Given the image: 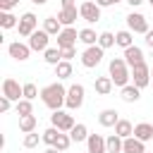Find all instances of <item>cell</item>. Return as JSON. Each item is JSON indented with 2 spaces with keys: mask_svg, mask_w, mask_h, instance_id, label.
<instances>
[{
  "mask_svg": "<svg viewBox=\"0 0 153 153\" xmlns=\"http://www.w3.org/2000/svg\"><path fill=\"white\" fill-rule=\"evenodd\" d=\"M41 100L45 103V108H50V110H60V108L65 105V100H67V88H65L60 81L48 84V86L41 88Z\"/></svg>",
  "mask_w": 153,
  "mask_h": 153,
  "instance_id": "cell-1",
  "label": "cell"
},
{
  "mask_svg": "<svg viewBox=\"0 0 153 153\" xmlns=\"http://www.w3.org/2000/svg\"><path fill=\"white\" fill-rule=\"evenodd\" d=\"M108 69H110V79H112L115 86L122 88V86L129 84V79H131V67L127 65L124 57H112L110 65H108Z\"/></svg>",
  "mask_w": 153,
  "mask_h": 153,
  "instance_id": "cell-2",
  "label": "cell"
},
{
  "mask_svg": "<svg viewBox=\"0 0 153 153\" xmlns=\"http://www.w3.org/2000/svg\"><path fill=\"white\" fill-rule=\"evenodd\" d=\"M103 48L96 43V45H86V50L81 53V65L86 67V69H93V67H98L100 65V60H103Z\"/></svg>",
  "mask_w": 153,
  "mask_h": 153,
  "instance_id": "cell-3",
  "label": "cell"
},
{
  "mask_svg": "<svg viewBox=\"0 0 153 153\" xmlns=\"http://www.w3.org/2000/svg\"><path fill=\"white\" fill-rule=\"evenodd\" d=\"M131 81H134V86L146 88V86H148V81H151V67H148L146 62L134 65V67H131Z\"/></svg>",
  "mask_w": 153,
  "mask_h": 153,
  "instance_id": "cell-4",
  "label": "cell"
},
{
  "mask_svg": "<svg viewBox=\"0 0 153 153\" xmlns=\"http://www.w3.org/2000/svg\"><path fill=\"white\" fill-rule=\"evenodd\" d=\"M84 86L81 84H72L69 88H67V100H65V105L69 108V110H79L81 105H84Z\"/></svg>",
  "mask_w": 153,
  "mask_h": 153,
  "instance_id": "cell-5",
  "label": "cell"
},
{
  "mask_svg": "<svg viewBox=\"0 0 153 153\" xmlns=\"http://www.w3.org/2000/svg\"><path fill=\"white\" fill-rule=\"evenodd\" d=\"M48 41H50V33L45 31V29H36L31 36H29V48L31 50H41V53H45L48 50Z\"/></svg>",
  "mask_w": 153,
  "mask_h": 153,
  "instance_id": "cell-6",
  "label": "cell"
},
{
  "mask_svg": "<svg viewBox=\"0 0 153 153\" xmlns=\"http://www.w3.org/2000/svg\"><path fill=\"white\" fill-rule=\"evenodd\" d=\"M50 122H53V127H57L60 131H72V127L76 124V122H74V117H72L69 112H62V110H53Z\"/></svg>",
  "mask_w": 153,
  "mask_h": 153,
  "instance_id": "cell-7",
  "label": "cell"
},
{
  "mask_svg": "<svg viewBox=\"0 0 153 153\" xmlns=\"http://www.w3.org/2000/svg\"><path fill=\"white\" fill-rule=\"evenodd\" d=\"M79 14H81V19H84V22L93 24V22H98V19H100V5H98V2L86 0V2H81V5H79Z\"/></svg>",
  "mask_w": 153,
  "mask_h": 153,
  "instance_id": "cell-8",
  "label": "cell"
},
{
  "mask_svg": "<svg viewBox=\"0 0 153 153\" xmlns=\"http://www.w3.org/2000/svg\"><path fill=\"white\" fill-rule=\"evenodd\" d=\"M36 24H38V19H36V14L33 12H24L22 17H19V24H17V31H19V36H31L33 31H36Z\"/></svg>",
  "mask_w": 153,
  "mask_h": 153,
  "instance_id": "cell-9",
  "label": "cell"
},
{
  "mask_svg": "<svg viewBox=\"0 0 153 153\" xmlns=\"http://www.w3.org/2000/svg\"><path fill=\"white\" fill-rule=\"evenodd\" d=\"M2 96H7L10 100H22L24 98V86H19V81H14L12 76H7L5 81H2Z\"/></svg>",
  "mask_w": 153,
  "mask_h": 153,
  "instance_id": "cell-10",
  "label": "cell"
},
{
  "mask_svg": "<svg viewBox=\"0 0 153 153\" xmlns=\"http://www.w3.org/2000/svg\"><path fill=\"white\" fill-rule=\"evenodd\" d=\"M127 26L134 33H146L148 31V19L141 12H131V14H127Z\"/></svg>",
  "mask_w": 153,
  "mask_h": 153,
  "instance_id": "cell-11",
  "label": "cell"
},
{
  "mask_svg": "<svg viewBox=\"0 0 153 153\" xmlns=\"http://www.w3.org/2000/svg\"><path fill=\"white\" fill-rule=\"evenodd\" d=\"M76 41H79V31L74 26H65L57 33V48H72V45H76Z\"/></svg>",
  "mask_w": 153,
  "mask_h": 153,
  "instance_id": "cell-12",
  "label": "cell"
},
{
  "mask_svg": "<svg viewBox=\"0 0 153 153\" xmlns=\"http://www.w3.org/2000/svg\"><path fill=\"white\" fill-rule=\"evenodd\" d=\"M7 53H10V57H14L17 62H24V60H29L31 48H29V43H19V41H14V43L7 45Z\"/></svg>",
  "mask_w": 153,
  "mask_h": 153,
  "instance_id": "cell-13",
  "label": "cell"
},
{
  "mask_svg": "<svg viewBox=\"0 0 153 153\" xmlns=\"http://www.w3.org/2000/svg\"><path fill=\"white\" fill-rule=\"evenodd\" d=\"M86 146H88V153H108V143L100 134H88Z\"/></svg>",
  "mask_w": 153,
  "mask_h": 153,
  "instance_id": "cell-14",
  "label": "cell"
},
{
  "mask_svg": "<svg viewBox=\"0 0 153 153\" xmlns=\"http://www.w3.org/2000/svg\"><path fill=\"white\" fill-rule=\"evenodd\" d=\"M76 17H81L76 7H60V12H57V19L62 26H72L76 22Z\"/></svg>",
  "mask_w": 153,
  "mask_h": 153,
  "instance_id": "cell-15",
  "label": "cell"
},
{
  "mask_svg": "<svg viewBox=\"0 0 153 153\" xmlns=\"http://www.w3.org/2000/svg\"><path fill=\"white\" fill-rule=\"evenodd\" d=\"M122 57L127 60L129 67H134V65L143 62V50H141L139 45H129V48H124V55H122Z\"/></svg>",
  "mask_w": 153,
  "mask_h": 153,
  "instance_id": "cell-16",
  "label": "cell"
},
{
  "mask_svg": "<svg viewBox=\"0 0 153 153\" xmlns=\"http://www.w3.org/2000/svg\"><path fill=\"white\" fill-rule=\"evenodd\" d=\"M112 79H110V74L108 76H96V81H93V88H96V93L98 96H110L112 93Z\"/></svg>",
  "mask_w": 153,
  "mask_h": 153,
  "instance_id": "cell-17",
  "label": "cell"
},
{
  "mask_svg": "<svg viewBox=\"0 0 153 153\" xmlns=\"http://www.w3.org/2000/svg\"><path fill=\"white\" fill-rule=\"evenodd\" d=\"M117 122H120V112L112 110V108H108V110H103V112L98 115V124H100V127H115Z\"/></svg>",
  "mask_w": 153,
  "mask_h": 153,
  "instance_id": "cell-18",
  "label": "cell"
},
{
  "mask_svg": "<svg viewBox=\"0 0 153 153\" xmlns=\"http://www.w3.org/2000/svg\"><path fill=\"white\" fill-rule=\"evenodd\" d=\"M122 153H146V146H143L141 139L127 136V139H124V146H122Z\"/></svg>",
  "mask_w": 153,
  "mask_h": 153,
  "instance_id": "cell-19",
  "label": "cell"
},
{
  "mask_svg": "<svg viewBox=\"0 0 153 153\" xmlns=\"http://www.w3.org/2000/svg\"><path fill=\"white\" fill-rule=\"evenodd\" d=\"M120 96H122V100H124V103H136V100L141 98V88H139V86H134V84H127V86H122Z\"/></svg>",
  "mask_w": 153,
  "mask_h": 153,
  "instance_id": "cell-20",
  "label": "cell"
},
{
  "mask_svg": "<svg viewBox=\"0 0 153 153\" xmlns=\"http://www.w3.org/2000/svg\"><path fill=\"white\" fill-rule=\"evenodd\" d=\"M134 136L141 139L143 143L151 141V139H153V124H148V122H139V124L134 127Z\"/></svg>",
  "mask_w": 153,
  "mask_h": 153,
  "instance_id": "cell-21",
  "label": "cell"
},
{
  "mask_svg": "<svg viewBox=\"0 0 153 153\" xmlns=\"http://www.w3.org/2000/svg\"><path fill=\"white\" fill-rule=\"evenodd\" d=\"M43 29H45L50 36H57L65 26L60 24V19H57V17H45V19H43Z\"/></svg>",
  "mask_w": 153,
  "mask_h": 153,
  "instance_id": "cell-22",
  "label": "cell"
},
{
  "mask_svg": "<svg viewBox=\"0 0 153 153\" xmlns=\"http://www.w3.org/2000/svg\"><path fill=\"white\" fill-rule=\"evenodd\" d=\"M115 41H117L120 48H129V45H134V31H129V29L117 31V33H115Z\"/></svg>",
  "mask_w": 153,
  "mask_h": 153,
  "instance_id": "cell-23",
  "label": "cell"
},
{
  "mask_svg": "<svg viewBox=\"0 0 153 153\" xmlns=\"http://www.w3.org/2000/svg\"><path fill=\"white\" fill-rule=\"evenodd\" d=\"M36 124H38L36 115H22V117H19V129H22L24 134H29V131H36Z\"/></svg>",
  "mask_w": 153,
  "mask_h": 153,
  "instance_id": "cell-24",
  "label": "cell"
},
{
  "mask_svg": "<svg viewBox=\"0 0 153 153\" xmlns=\"http://www.w3.org/2000/svg\"><path fill=\"white\" fill-rule=\"evenodd\" d=\"M115 134H117V136H122V139L134 136V124H131L129 120H120V122L115 124Z\"/></svg>",
  "mask_w": 153,
  "mask_h": 153,
  "instance_id": "cell-25",
  "label": "cell"
},
{
  "mask_svg": "<svg viewBox=\"0 0 153 153\" xmlns=\"http://www.w3.org/2000/svg\"><path fill=\"white\" fill-rule=\"evenodd\" d=\"M55 76L57 79H69L72 76V62L69 60H60L55 65Z\"/></svg>",
  "mask_w": 153,
  "mask_h": 153,
  "instance_id": "cell-26",
  "label": "cell"
},
{
  "mask_svg": "<svg viewBox=\"0 0 153 153\" xmlns=\"http://www.w3.org/2000/svg\"><path fill=\"white\" fill-rule=\"evenodd\" d=\"M105 143H108V153H122L124 139H122V136H117V134H110V136L105 139Z\"/></svg>",
  "mask_w": 153,
  "mask_h": 153,
  "instance_id": "cell-27",
  "label": "cell"
},
{
  "mask_svg": "<svg viewBox=\"0 0 153 153\" xmlns=\"http://www.w3.org/2000/svg\"><path fill=\"white\" fill-rule=\"evenodd\" d=\"M98 36H100V33H96L93 29H81V31H79V41H81L84 45H96V43H98Z\"/></svg>",
  "mask_w": 153,
  "mask_h": 153,
  "instance_id": "cell-28",
  "label": "cell"
},
{
  "mask_svg": "<svg viewBox=\"0 0 153 153\" xmlns=\"http://www.w3.org/2000/svg\"><path fill=\"white\" fill-rule=\"evenodd\" d=\"M69 136H72V141H76V143H79V141H86V139H88V129H86V124H81V122L74 124L72 131H69Z\"/></svg>",
  "mask_w": 153,
  "mask_h": 153,
  "instance_id": "cell-29",
  "label": "cell"
},
{
  "mask_svg": "<svg viewBox=\"0 0 153 153\" xmlns=\"http://www.w3.org/2000/svg\"><path fill=\"white\" fill-rule=\"evenodd\" d=\"M98 45H100L103 50H108V48L117 45V41H115V33H110V31H103V33L98 36Z\"/></svg>",
  "mask_w": 153,
  "mask_h": 153,
  "instance_id": "cell-30",
  "label": "cell"
},
{
  "mask_svg": "<svg viewBox=\"0 0 153 153\" xmlns=\"http://www.w3.org/2000/svg\"><path fill=\"white\" fill-rule=\"evenodd\" d=\"M43 60H45L48 65H53V67H55V65L62 60V53H60V48H48V50L43 53Z\"/></svg>",
  "mask_w": 153,
  "mask_h": 153,
  "instance_id": "cell-31",
  "label": "cell"
},
{
  "mask_svg": "<svg viewBox=\"0 0 153 153\" xmlns=\"http://www.w3.org/2000/svg\"><path fill=\"white\" fill-rule=\"evenodd\" d=\"M19 22H17V17L12 14V12H0V26L2 29H14Z\"/></svg>",
  "mask_w": 153,
  "mask_h": 153,
  "instance_id": "cell-32",
  "label": "cell"
},
{
  "mask_svg": "<svg viewBox=\"0 0 153 153\" xmlns=\"http://www.w3.org/2000/svg\"><path fill=\"white\" fill-rule=\"evenodd\" d=\"M17 115H19V117H22V115H33V105H31L29 98L17 100Z\"/></svg>",
  "mask_w": 153,
  "mask_h": 153,
  "instance_id": "cell-33",
  "label": "cell"
},
{
  "mask_svg": "<svg viewBox=\"0 0 153 153\" xmlns=\"http://www.w3.org/2000/svg\"><path fill=\"white\" fill-rule=\"evenodd\" d=\"M41 136H43V143L55 146V141H57V136H60V129H57V127H50V129H45Z\"/></svg>",
  "mask_w": 153,
  "mask_h": 153,
  "instance_id": "cell-34",
  "label": "cell"
},
{
  "mask_svg": "<svg viewBox=\"0 0 153 153\" xmlns=\"http://www.w3.org/2000/svg\"><path fill=\"white\" fill-rule=\"evenodd\" d=\"M69 146H72V136H69V131H60V136H57V141H55V148H60V151L65 153Z\"/></svg>",
  "mask_w": 153,
  "mask_h": 153,
  "instance_id": "cell-35",
  "label": "cell"
},
{
  "mask_svg": "<svg viewBox=\"0 0 153 153\" xmlns=\"http://www.w3.org/2000/svg\"><path fill=\"white\" fill-rule=\"evenodd\" d=\"M38 141H43V136H38L36 131H29V134L24 136V148H36Z\"/></svg>",
  "mask_w": 153,
  "mask_h": 153,
  "instance_id": "cell-36",
  "label": "cell"
},
{
  "mask_svg": "<svg viewBox=\"0 0 153 153\" xmlns=\"http://www.w3.org/2000/svg\"><path fill=\"white\" fill-rule=\"evenodd\" d=\"M36 96H41V93H38V86H36V84H31V81H29V84H24V98L33 100Z\"/></svg>",
  "mask_w": 153,
  "mask_h": 153,
  "instance_id": "cell-37",
  "label": "cell"
},
{
  "mask_svg": "<svg viewBox=\"0 0 153 153\" xmlns=\"http://www.w3.org/2000/svg\"><path fill=\"white\" fill-rule=\"evenodd\" d=\"M17 5H19V0H0V12H10Z\"/></svg>",
  "mask_w": 153,
  "mask_h": 153,
  "instance_id": "cell-38",
  "label": "cell"
},
{
  "mask_svg": "<svg viewBox=\"0 0 153 153\" xmlns=\"http://www.w3.org/2000/svg\"><path fill=\"white\" fill-rule=\"evenodd\" d=\"M60 53H62V60H72L74 55H76V48L72 45V48H60Z\"/></svg>",
  "mask_w": 153,
  "mask_h": 153,
  "instance_id": "cell-39",
  "label": "cell"
},
{
  "mask_svg": "<svg viewBox=\"0 0 153 153\" xmlns=\"http://www.w3.org/2000/svg\"><path fill=\"white\" fill-rule=\"evenodd\" d=\"M10 108H12V100L7 96H0V112H7Z\"/></svg>",
  "mask_w": 153,
  "mask_h": 153,
  "instance_id": "cell-40",
  "label": "cell"
},
{
  "mask_svg": "<svg viewBox=\"0 0 153 153\" xmlns=\"http://www.w3.org/2000/svg\"><path fill=\"white\" fill-rule=\"evenodd\" d=\"M143 36H146V38H143V41H146V45H148V48H153V29H148Z\"/></svg>",
  "mask_w": 153,
  "mask_h": 153,
  "instance_id": "cell-41",
  "label": "cell"
},
{
  "mask_svg": "<svg viewBox=\"0 0 153 153\" xmlns=\"http://www.w3.org/2000/svg\"><path fill=\"white\" fill-rule=\"evenodd\" d=\"M96 2H98L100 7H110V5H117L120 0H96Z\"/></svg>",
  "mask_w": 153,
  "mask_h": 153,
  "instance_id": "cell-42",
  "label": "cell"
},
{
  "mask_svg": "<svg viewBox=\"0 0 153 153\" xmlns=\"http://www.w3.org/2000/svg\"><path fill=\"white\" fill-rule=\"evenodd\" d=\"M60 7H76L74 0H60Z\"/></svg>",
  "mask_w": 153,
  "mask_h": 153,
  "instance_id": "cell-43",
  "label": "cell"
},
{
  "mask_svg": "<svg viewBox=\"0 0 153 153\" xmlns=\"http://www.w3.org/2000/svg\"><path fill=\"white\" fill-rule=\"evenodd\" d=\"M127 2H129V5H131V7H139V5H141V2H143V0H127Z\"/></svg>",
  "mask_w": 153,
  "mask_h": 153,
  "instance_id": "cell-44",
  "label": "cell"
},
{
  "mask_svg": "<svg viewBox=\"0 0 153 153\" xmlns=\"http://www.w3.org/2000/svg\"><path fill=\"white\" fill-rule=\"evenodd\" d=\"M45 153H62V151H60V148H55V146H50V148H48Z\"/></svg>",
  "mask_w": 153,
  "mask_h": 153,
  "instance_id": "cell-45",
  "label": "cell"
},
{
  "mask_svg": "<svg viewBox=\"0 0 153 153\" xmlns=\"http://www.w3.org/2000/svg\"><path fill=\"white\" fill-rule=\"evenodd\" d=\"M31 2H33V5H45L48 0H31Z\"/></svg>",
  "mask_w": 153,
  "mask_h": 153,
  "instance_id": "cell-46",
  "label": "cell"
},
{
  "mask_svg": "<svg viewBox=\"0 0 153 153\" xmlns=\"http://www.w3.org/2000/svg\"><path fill=\"white\" fill-rule=\"evenodd\" d=\"M148 2H151V7H153V0H148Z\"/></svg>",
  "mask_w": 153,
  "mask_h": 153,
  "instance_id": "cell-47",
  "label": "cell"
},
{
  "mask_svg": "<svg viewBox=\"0 0 153 153\" xmlns=\"http://www.w3.org/2000/svg\"><path fill=\"white\" fill-rule=\"evenodd\" d=\"M151 76H153V69H151Z\"/></svg>",
  "mask_w": 153,
  "mask_h": 153,
  "instance_id": "cell-48",
  "label": "cell"
},
{
  "mask_svg": "<svg viewBox=\"0 0 153 153\" xmlns=\"http://www.w3.org/2000/svg\"><path fill=\"white\" fill-rule=\"evenodd\" d=\"M86 153H88V151H86Z\"/></svg>",
  "mask_w": 153,
  "mask_h": 153,
  "instance_id": "cell-49",
  "label": "cell"
}]
</instances>
